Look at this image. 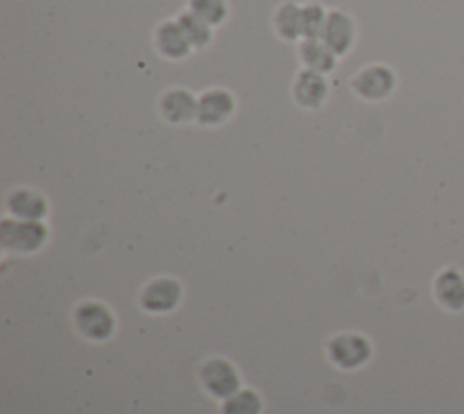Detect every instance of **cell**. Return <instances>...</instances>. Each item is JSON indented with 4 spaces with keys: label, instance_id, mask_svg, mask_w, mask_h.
I'll list each match as a JSON object with an SVG mask.
<instances>
[{
    "label": "cell",
    "instance_id": "6da1fadb",
    "mask_svg": "<svg viewBox=\"0 0 464 414\" xmlns=\"http://www.w3.org/2000/svg\"><path fill=\"white\" fill-rule=\"evenodd\" d=\"M0 240L5 249L16 252L38 251L47 240V227L40 220H2Z\"/></svg>",
    "mask_w": 464,
    "mask_h": 414
},
{
    "label": "cell",
    "instance_id": "7a4b0ae2",
    "mask_svg": "<svg viewBox=\"0 0 464 414\" xmlns=\"http://www.w3.org/2000/svg\"><path fill=\"white\" fill-rule=\"evenodd\" d=\"M328 356L337 367L353 370L362 367L372 358V343L362 334H339L330 340Z\"/></svg>",
    "mask_w": 464,
    "mask_h": 414
},
{
    "label": "cell",
    "instance_id": "3957f363",
    "mask_svg": "<svg viewBox=\"0 0 464 414\" xmlns=\"http://www.w3.org/2000/svg\"><path fill=\"white\" fill-rule=\"evenodd\" d=\"M433 298L440 309L451 314L464 310V272L455 265L442 267L431 285Z\"/></svg>",
    "mask_w": 464,
    "mask_h": 414
},
{
    "label": "cell",
    "instance_id": "277c9868",
    "mask_svg": "<svg viewBox=\"0 0 464 414\" xmlns=\"http://www.w3.org/2000/svg\"><path fill=\"white\" fill-rule=\"evenodd\" d=\"M78 330L94 341L107 340L114 330V318L111 310L98 301H83L74 312Z\"/></svg>",
    "mask_w": 464,
    "mask_h": 414
},
{
    "label": "cell",
    "instance_id": "5b68a950",
    "mask_svg": "<svg viewBox=\"0 0 464 414\" xmlns=\"http://www.w3.org/2000/svg\"><path fill=\"white\" fill-rule=\"evenodd\" d=\"M395 85V74L390 67L375 64V65H368L364 69H361L353 80H352V87L353 91L370 102H377L386 98Z\"/></svg>",
    "mask_w": 464,
    "mask_h": 414
},
{
    "label": "cell",
    "instance_id": "8992f818",
    "mask_svg": "<svg viewBox=\"0 0 464 414\" xmlns=\"http://www.w3.org/2000/svg\"><path fill=\"white\" fill-rule=\"evenodd\" d=\"M201 381L216 398H228L239 389V376L234 365L223 358L208 360L201 367Z\"/></svg>",
    "mask_w": 464,
    "mask_h": 414
},
{
    "label": "cell",
    "instance_id": "52a82bcc",
    "mask_svg": "<svg viewBox=\"0 0 464 414\" xmlns=\"http://www.w3.org/2000/svg\"><path fill=\"white\" fill-rule=\"evenodd\" d=\"M353 36L355 27L348 15H344L343 11H330L326 15L321 40L334 51L335 56L344 54L352 47Z\"/></svg>",
    "mask_w": 464,
    "mask_h": 414
},
{
    "label": "cell",
    "instance_id": "ba28073f",
    "mask_svg": "<svg viewBox=\"0 0 464 414\" xmlns=\"http://www.w3.org/2000/svg\"><path fill=\"white\" fill-rule=\"evenodd\" d=\"M181 298V287L172 278L152 280L141 294V305L150 312H169L178 305Z\"/></svg>",
    "mask_w": 464,
    "mask_h": 414
},
{
    "label": "cell",
    "instance_id": "9c48e42d",
    "mask_svg": "<svg viewBox=\"0 0 464 414\" xmlns=\"http://www.w3.org/2000/svg\"><path fill=\"white\" fill-rule=\"evenodd\" d=\"M234 113V96L225 89H210L198 100V122L218 125Z\"/></svg>",
    "mask_w": 464,
    "mask_h": 414
},
{
    "label": "cell",
    "instance_id": "30bf717a",
    "mask_svg": "<svg viewBox=\"0 0 464 414\" xmlns=\"http://www.w3.org/2000/svg\"><path fill=\"white\" fill-rule=\"evenodd\" d=\"M160 113L170 123H183L198 118V100L185 89H170L160 100Z\"/></svg>",
    "mask_w": 464,
    "mask_h": 414
},
{
    "label": "cell",
    "instance_id": "8fae6325",
    "mask_svg": "<svg viewBox=\"0 0 464 414\" xmlns=\"http://www.w3.org/2000/svg\"><path fill=\"white\" fill-rule=\"evenodd\" d=\"M294 98L299 105L315 109L323 104L326 96V80L321 73L312 69H303L294 80Z\"/></svg>",
    "mask_w": 464,
    "mask_h": 414
},
{
    "label": "cell",
    "instance_id": "7c38bea8",
    "mask_svg": "<svg viewBox=\"0 0 464 414\" xmlns=\"http://www.w3.org/2000/svg\"><path fill=\"white\" fill-rule=\"evenodd\" d=\"M156 45H158V51L165 56V58H170V60H179V58H185L192 45L187 38V34L183 33L181 25L178 24V20H169V22H163L158 31H156Z\"/></svg>",
    "mask_w": 464,
    "mask_h": 414
},
{
    "label": "cell",
    "instance_id": "4fadbf2b",
    "mask_svg": "<svg viewBox=\"0 0 464 414\" xmlns=\"http://www.w3.org/2000/svg\"><path fill=\"white\" fill-rule=\"evenodd\" d=\"M9 211L22 220H40L47 212L45 198L31 189H18L7 200Z\"/></svg>",
    "mask_w": 464,
    "mask_h": 414
},
{
    "label": "cell",
    "instance_id": "5bb4252c",
    "mask_svg": "<svg viewBox=\"0 0 464 414\" xmlns=\"http://www.w3.org/2000/svg\"><path fill=\"white\" fill-rule=\"evenodd\" d=\"M299 54L306 69L317 73H328L335 67V54L334 51L319 38H304L299 44Z\"/></svg>",
    "mask_w": 464,
    "mask_h": 414
},
{
    "label": "cell",
    "instance_id": "9a60e30c",
    "mask_svg": "<svg viewBox=\"0 0 464 414\" xmlns=\"http://www.w3.org/2000/svg\"><path fill=\"white\" fill-rule=\"evenodd\" d=\"M274 25L283 40H295L301 36V7L294 2L283 4L276 13Z\"/></svg>",
    "mask_w": 464,
    "mask_h": 414
},
{
    "label": "cell",
    "instance_id": "2e32d148",
    "mask_svg": "<svg viewBox=\"0 0 464 414\" xmlns=\"http://www.w3.org/2000/svg\"><path fill=\"white\" fill-rule=\"evenodd\" d=\"M178 24L181 25V29L187 34V38H188L192 47L201 49V47L208 45V42L212 38L210 25L207 22H203L199 16H196L192 11L181 13L178 16Z\"/></svg>",
    "mask_w": 464,
    "mask_h": 414
},
{
    "label": "cell",
    "instance_id": "e0dca14e",
    "mask_svg": "<svg viewBox=\"0 0 464 414\" xmlns=\"http://www.w3.org/2000/svg\"><path fill=\"white\" fill-rule=\"evenodd\" d=\"M261 399L254 390H237L225 398L221 412L223 414H259Z\"/></svg>",
    "mask_w": 464,
    "mask_h": 414
},
{
    "label": "cell",
    "instance_id": "ac0fdd59",
    "mask_svg": "<svg viewBox=\"0 0 464 414\" xmlns=\"http://www.w3.org/2000/svg\"><path fill=\"white\" fill-rule=\"evenodd\" d=\"M326 13L319 4H308L301 7V34L304 38H319L323 34Z\"/></svg>",
    "mask_w": 464,
    "mask_h": 414
},
{
    "label": "cell",
    "instance_id": "d6986e66",
    "mask_svg": "<svg viewBox=\"0 0 464 414\" xmlns=\"http://www.w3.org/2000/svg\"><path fill=\"white\" fill-rule=\"evenodd\" d=\"M190 11L208 25H218L227 16L225 0H190Z\"/></svg>",
    "mask_w": 464,
    "mask_h": 414
}]
</instances>
